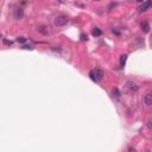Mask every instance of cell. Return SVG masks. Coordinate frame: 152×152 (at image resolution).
Segmentation results:
<instances>
[{
    "label": "cell",
    "instance_id": "cell-10",
    "mask_svg": "<svg viewBox=\"0 0 152 152\" xmlns=\"http://www.w3.org/2000/svg\"><path fill=\"white\" fill-rule=\"evenodd\" d=\"M126 60H127V55H122L121 57H120V65H121V67H125Z\"/></svg>",
    "mask_w": 152,
    "mask_h": 152
},
{
    "label": "cell",
    "instance_id": "cell-16",
    "mask_svg": "<svg viewBox=\"0 0 152 152\" xmlns=\"http://www.w3.org/2000/svg\"><path fill=\"white\" fill-rule=\"evenodd\" d=\"M4 43H5L6 45H11V44H12L11 42H8V41H6V39H4Z\"/></svg>",
    "mask_w": 152,
    "mask_h": 152
},
{
    "label": "cell",
    "instance_id": "cell-5",
    "mask_svg": "<svg viewBox=\"0 0 152 152\" xmlns=\"http://www.w3.org/2000/svg\"><path fill=\"white\" fill-rule=\"evenodd\" d=\"M143 102H144V105H145L146 107H150L152 105V95L150 93H147L145 96L143 97Z\"/></svg>",
    "mask_w": 152,
    "mask_h": 152
},
{
    "label": "cell",
    "instance_id": "cell-7",
    "mask_svg": "<svg viewBox=\"0 0 152 152\" xmlns=\"http://www.w3.org/2000/svg\"><path fill=\"white\" fill-rule=\"evenodd\" d=\"M23 16H24V12H23L22 8H16L14 10V18L16 19H20Z\"/></svg>",
    "mask_w": 152,
    "mask_h": 152
},
{
    "label": "cell",
    "instance_id": "cell-14",
    "mask_svg": "<svg viewBox=\"0 0 152 152\" xmlns=\"http://www.w3.org/2000/svg\"><path fill=\"white\" fill-rule=\"evenodd\" d=\"M113 7H115V4H114V2H112V4H110V5H109V7H108V10H109V11H110V10H112Z\"/></svg>",
    "mask_w": 152,
    "mask_h": 152
},
{
    "label": "cell",
    "instance_id": "cell-8",
    "mask_svg": "<svg viewBox=\"0 0 152 152\" xmlns=\"http://www.w3.org/2000/svg\"><path fill=\"white\" fill-rule=\"evenodd\" d=\"M141 30L144 31V32H145V33H147V32H149V31H150V24H149V23H147V22H143V23H141Z\"/></svg>",
    "mask_w": 152,
    "mask_h": 152
},
{
    "label": "cell",
    "instance_id": "cell-18",
    "mask_svg": "<svg viewBox=\"0 0 152 152\" xmlns=\"http://www.w3.org/2000/svg\"><path fill=\"white\" fill-rule=\"evenodd\" d=\"M135 1H137V2H143L144 0H135Z\"/></svg>",
    "mask_w": 152,
    "mask_h": 152
},
{
    "label": "cell",
    "instance_id": "cell-15",
    "mask_svg": "<svg viewBox=\"0 0 152 152\" xmlns=\"http://www.w3.org/2000/svg\"><path fill=\"white\" fill-rule=\"evenodd\" d=\"M112 31H113V33H115V35H120V32H119L118 30H115V29H113Z\"/></svg>",
    "mask_w": 152,
    "mask_h": 152
},
{
    "label": "cell",
    "instance_id": "cell-1",
    "mask_svg": "<svg viewBox=\"0 0 152 152\" xmlns=\"http://www.w3.org/2000/svg\"><path fill=\"white\" fill-rule=\"evenodd\" d=\"M89 77L94 82H100L101 80L104 79V71L101 69H97V68L91 69L90 71H89Z\"/></svg>",
    "mask_w": 152,
    "mask_h": 152
},
{
    "label": "cell",
    "instance_id": "cell-17",
    "mask_svg": "<svg viewBox=\"0 0 152 152\" xmlns=\"http://www.w3.org/2000/svg\"><path fill=\"white\" fill-rule=\"evenodd\" d=\"M23 49H30V50H32V48H31L30 45H29V46H27V45H24V46H23Z\"/></svg>",
    "mask_w": 152,
    "mask_h": 152
},
{
    "label": "cell",
    "instance_id": "cell-13",
    "mask_svg": "<svg viewBox=\"0 0 152 152\" xmlns=\"http://www.w3.org/2000/svg\"><path fill=\"white\" fill-rule=\"evenodd\" d=\"M81 39H82V41H87L88 37H87V35H81Z\"/></svg>",
    "mask_w": 152,
    "mask_h": 152
},
{
    "label": "cell",
    "instance_id": "cell-2",
    "mask_svg": "<svg viewBox=\"0 0 152 152\" xmlns=\"http://www.w3.org/2000/svg\"><path fill=\"white\" fill-rule=\"evenodd\" d=\"M125 90L128 94H135L137 91L139 90V85L133 82V81H128L125 85Z\"/></svg>",
    "mask_w": 152,
    "mask_h": 152
},
{
    "label": "cell",
    "instance_id": "cell-12",
    "mask_svg": "<svg viewBox=\"0 0 152 152\" xmlns=\"http://www.w3.org/2000/svg\"><path fill=\"white\" fill-rule=\"evenodd\" d=\"M113 94H114V95H115L116 97L120 96V91L118 90V88H114V89H113Z\"/></svg>",
    "mask_w": 152,
    "mask_h": 152
},
{
    "label": "cell",
    "instance_id": "cell-11",
    "mask_svg": "<svg viewBox=\"0 0 152 152\" xmlns=\"http://www.w3.org/2000/svg\"><path fill=\"white\" fill-rule=\"evenodd\" d=\"M17 42L24 44V43H26V38H25V37H18V38H17Z\"/></svg>",
    "mask_w": 152,
    "mask_h": 152
},
{
    "label": "cell",
    "instance_id": "cell-6",
    "mask_svg": "<svg viewBox=\"0 0 152 152\" xmlns=\"http://www.w3.org/2000/svg\"><path fill=\"white\" fill-rule=\"evenodd\" d=\"M151 6V0H146V1H143V5L139 7V12H145L147 11Z\"/></svg>",
    "mask_w": 152,
    "mask_h": 152
},
{
    "label": "cell",
    "instance_id": "cell-3",
    "mask_svg": "<svg viewBox=\"0 0 152 152\" xmlns=\"http://www.w3.org/2000/svg\"><path fill=\"white\" fill-rule=\"evenodd\" d=\"M68 23H69V18H68L67 16H63V14L57 16L55 18V20H54V24H55L56 26H64V25H67Z\"/></svg>",
    "mask_w": 152,
    "mask_h": 152
},
{
    "label": "cell",
    "instance_id": "cell-9",
    "mask_svg": "<svg viewBox=\"0 0 152 152\" xmlns=\"http://www.w3.org/2000/svg\"><path fill=\"white\" fill-rule=\"evenodd\" d=\"M91 33H93V36L94 37H100L101 35H102V31L100 30L99 27H94V30H93Z\"/></svg>",
    "mask_w": 152,
    "mask_h": 152
},
{
    "label": "cell",
    "instance_id": "cell-19",
    "mask_svg": "<svg viewBox=\"0 0 152 152\" xmlns=\"http://www.w3.org/2000/svg\"><path fill=\"white\" fill-rule=\"evenodd\" d=\"M94 1H100V0H94Z\"/></svg>",
    "mask_w": 152,
    "mask_h": 152
},
{
    "label": "cell",
    "instance_id": "cell-4",
    "mask_svg": "<svg viewBox=\"0 0 152 152\" xmlns=\"http://www.w3.org/2000/svg\"><path fill=\"white\" fill-rule=\"evenodd\" d=\"M37 31H38L41 35H43V36H49V33H50L49 27L45 26V25H39V26L37 27Z\"/></svg>",
    "mask_w": 152,
    "mask_h": 152
}]
</instances>
